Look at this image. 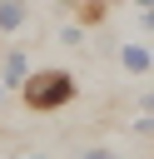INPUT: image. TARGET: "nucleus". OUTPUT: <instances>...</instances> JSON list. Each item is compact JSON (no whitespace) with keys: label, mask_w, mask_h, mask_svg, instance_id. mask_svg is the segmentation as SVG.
Instances as JSON below:
<instances>
[{"label":"nucleus","mask_w":154,"mask_h":159,"mask_svg":"<svg viewBox=\"0 0 154 159\" xmlns=\"http://www.w3.org/2000/svg\"><path fill=\"white\" fill-rule=\"evenodd\" d=\"M25 159H45V154H25Z\"/></svg>","instance_id":"13"},{"label":"nucleus","mask_w":154,"mask_h":159,"mask_svg":"<svg viewBox=\"0 0 154 159\" xmlns=\"http://www.w3.org/2000/svg\"><path fill=\"white\" fill-rule=\"evenodd\" d=\"M119 65H124L129 75H149V70H154V50L139 45V40H124V45H119Z\"/></svg>","instance_id":"2"},{"label":"nucleus","mask_w":154,"mask_h":159,"mask_svg":"<svg viewBox=\"0 0 154 159\" xmlns=\"http://www.w3.org/2000/svg\"><path fill=\"white\" fill-rule=\"evenodd\" d=\"M79 15H84V25H94V20L109 15V5H104V0H89V5H79Z\"/></svg>","instance_id":"5"},{"label":"nucleus","mask_w":154,"mask_h":159,"mask_svg":"<svg viewBox=\"0 0 154 159\" xmlns=\"http://www.w3.org/2000/svg\"><path fill=\"white\" fill-rule=\"evenodd\" d=\"M20 99H25V109H35V114L65 109V104L75 99V75H70V70H30L25 84H20Z\"/></svg>","instance_id":"1"},{"label":"nucleus","mask_w":154,"mask_h":159,"mask_svg":"<svg viewBox=\"0 0 154 159\" xmlns=\"http://www.w3.org/2000/svg\"><path fill=\"white\" fill-rule=\"evenodd\" d=\"M25 75H30L25 50H5V60H0V84H5V89H20V84H25Z\"/></svg>","instance_id":"3"},{"label":"nucleus","mask_w":154,"mask_h":159,"mask_svg":"<svg viewBox=\"0 0 154 159\" xmlns=\"http://www.w3.org/2000/svg\"><path fill=\"white\" fill-rule=\"evenodd\" d=\"M79 159H119V154H114V149H99V144H94V149H79Z\"/></svg>","instance_id":"8"},{"label":"nucleus","mask_w":154,"mask_h":159,"mask_svg":"<svg viewBox=\"0 0 154 159\" xmlns=\"http://www.w3.org/2000/svg\"><path fill=\"white\" fill-rule=\"evenodd\" d=\"M30 20V10H25V0H0V35H15L20 25Z\"/></svg>","instance_id":"4"},{"label":"nucleus","mask_w":154,"mask_h":159,"mask_svg":"<svg viewBox=\"0 0 154 159\" xmlns=\"http://www.w3.org/2000/svg\"><path fill=\"white\" fill-rule=\"evenodd\" d=\"M134 5H139V10H154V0H134Z\"/></svg>","instance_id":"11"},{"label":"nucleus","mask_w":154,"mask_h":159,"mask_svg":"<svg viewBox=\"0 0 154 159\" xmlns=\"http://www.w3.org/2000/svg\"><path fill=\"white\" fill-rule=\"evenodd\" d=\"M129 129H134L139 139H154V109H144V119H134Z\"/></svg>","instance_id":"6"},{"label":"nucleus","mask_w":154,"mask_h":159,"mask_svg":"<svg viewBox=\"0 0 154 159\" xmlns=\"http://www.w3.org/2000/svg\"><path fill=\"white\" fill-rule=\"evenodd\" d=\"M0 104H5V84H0Z\"/></svg>","instance_id":"12"},{"label":"nucleus","mask_w":154,"mask_h":159,"mask_svg":"<svg viewBox=\"0 0 154 159\" xmlns=\"http://www.w3.org/2000/svg\"><path fill=\"white\" fill-rule=\"evenodd\" d=\"M139 25H144V30H154V10H139Z\"/></svg>","instance_id":"9"},{"label":"nucleus","mask_w":154,"mask_h":159,"mask_svg":"<svg viewBox=\"0 0 154 159\" xmlns=\"http://www.w3.org/2000/svg\"><path fill=\"white\" fill-rule=\"evenodd\" d=\"M139 109H154V89H149V94H139Z\"/></svg>","instance_id":"10"},{"label":"nucleus","mask_w":154,"mask_h":159,"mask_svg":"<svg viewBox=\"0 0 154 159\" xmlns=\"http://www.w3.org/2000/svg\"><path fill=\"white\" fill-rule=\"evenodd\" d=\"M60 45H84V30H79V25H65V30H60Z\"/></svg>","instance_id":"7"}]
</instances>
